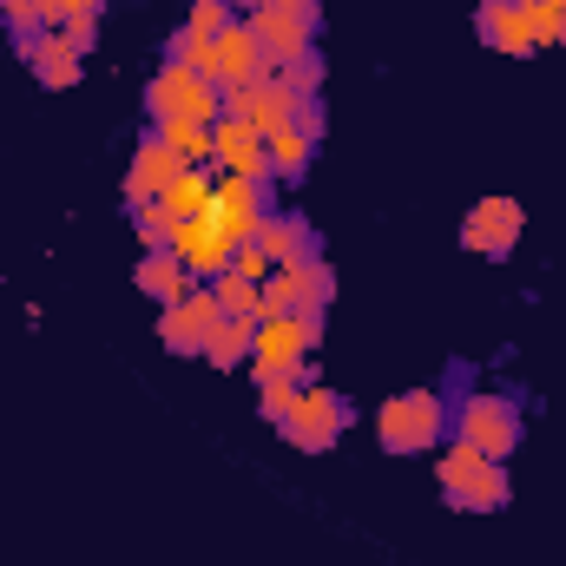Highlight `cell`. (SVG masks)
Instances as JSON below:
<instances>
[{"mask_svg":"<svg viewBox=\"0 0 566 566\" xmlns=\"http://www.w3.org/2000/svg\"><path fill=\"white\" fill-rule=\"evenodd\" d=\"M434 488H441V501H448L454 514H501V507L514 501L507 461H488V454H474L468 441H441V454H434Z\"/></svg>","mask_w":566,"mask_h":566,"instance_id":"6da1fadb","label":"cell"},{"mask_svg":"<svg viewBox=\"0 0 566 566\" xmlns=\"http://www.w3.org/2000/svg\"><path fill=\"white\" fill-rule=\"evenodd\" d=\"M448 434L468 441L474 454L488 461H507L521 448V396H501V389H468L454 409H448Z\"/></svg>","mask_w":566,"mask_h":566,"instance_id":"7a4b0ae2","label":"cell"},{"mask_svg":"<svg viewBox=\"0 0 566 566\" xmlns=\"http://www.w3.org/2000/svg\"><path fill=\"white\" fill-rule=\"evenodd\" d=\"M145 119H151V133H165V126H218L224 93L211 80L185 73L178 60H165V73H151V86H145Z\"/></svg>","mask_w":566,"mask_h":566,"instance_id":"3957f363","label":"cell"},{"mask_svg":"<svg viewBox=\"0 0 566 566\" xmlns=\"http://www.w3.org/2000/svg\"><path fill=\"white\" fill-rule=\"evenodd\" d=\"M382 454H434L448 434V396L441 389H402L376 409Z\"/></svg>","mask_w":566,"mask_h":566,"instance_id":"277c9868","label":"cell"},{"mask_svg":"<svg viewBox=\"0 0 566 566\" xmlns=\"http://www.w3.org/2000/svg\"><path fill=\"white\" fill-rule=\"evenodd\" d=\"M356 422V402L349 396H336V389H323V382H303L296 389V409L277 422V434L296 448V454H323V448H336L343 434Z\"/></svg>","mask_w":566,"mask_h":566,"instance_id":"5b68a950","label":"cell"},{"mask_svg":"<svg viewBox=\"0 0 566 566\" xmlns=\"http://www.w3.org/2000/svg\"><path fill=\"white\" fill-rule=\"evenodd\" d=\"M323 343V316L310 310H290V316H258V349H251V369L258 376H303V363L316 356Z\"/></svg>","mask_w":566,"mask_h":566,"instance_id":"8992f818","label":"cell"},{"mask_svg":"<svg viewBox=\"0 0 566 566\" xmlns=\"http://www.w3.org/2000/svg\"><path fill=\"white\" fill-rule=\"evenodd\" d=\"M329 296H336V271L323 258H303V264H283V271L264 277V316H290V310L323 316Z\"/></svg>","mask_w":566,"mask_h":566,"instance_id":"52a82bcc","label":"cell"},{"mask_svg":"<svg viewBox=\"0 0 566 566\" xmlns=\"http://www.w3.org/2000/svg\"><path fill=\"white\" fill-rule=\"evenodd\" d=\"M224 323V303H218V290L211 283H198L191 296H178L165 316H158V343L171 349V356H205V336Z\"/></svg>","mask_w":566,"mask_h":566,"instance_id":"ba28073f","label":"cell"},{"mask_svg":"<svg viewBox=\"0 0 566 566\" xmlns=\"http://www.w3.org/2000/svg\"><path fill=\"white\" fill-rule=\"evenodd\" d=\"M211 211H218V224H224L231 244H258V231L271 218V178H218Z\"/></svg>","mask_w":566,"mask_h":566,"instance_id":"9c48e42d","label":"cell"},{"mask_svg":"<svg viewBox=\"0 0 566 566\" xmlns=\"http://www.w3.org/2000/svg\"><path fill=\"white\" fill-rule=\"evenodd\" d=\"M521 231H527V211L514 205V198H481L468 218H461V244L474 251V258H514V244H521Z\"/></svg>","mask_w":566,"mask_h":566,"instance_id":"30bf717a","label":"cell"},{"mask_svg":"<svg viewBox=\"0 0 566 566\" xmlns=\"http://www.w3.org/2000/svg\"><path fill=\"white\" fill-rule=\"evenodd\" d=\"M296 106H303V99L283 86L277 73H271V80H258V86H238V93H224V119L251 126L258 139H271L277 126H290V119H296Z\"/></svg>","mask_w":566,"mask_h":566,"instance_id":"8fae6325","label":"cell"},{"mask_svg":"<svg viewBox=\"0 0 566 566\" xmlns=\"http://www.w3.org/2000/svg\"><path fill=\"white\" fill-rule=\"evenodd\" d=\"M13 53L27 60V73H33L46 93L80 86V46H73L60 27H46V33H13Z\"/></svg>","mask_w":566,"mask_h":566,"instance_id":"7c38bea8","label":"cell"},{"mask_svg":"<svg viewBox=\"0 0 566 566\" xmlns=\"http://www.w3.org/2000/svg\"><path fill=\"white\" fill-rule=\"evenodd\" d=\"M231 238H224V224H218V211H198V218H185L178 224V258H185V271L198 283H211V277H224L231 271Z\"/></svg>","mask_w":566,"mask_h":566,"instance_id":"4fadbf2b","label":"cell"},{"mask_svg":"<svg viewBox=\"0 0 566 566\" xmlns=\"http://www.w3.org/2000/svg\"><path fill=\"white\" fill-rule=\"evenodd\" d=\"M218 93H238V86H258V80H271V60H264V46H258V33H251V20H231L224 33H218Z\"/></svg>","mask_w":566,"mask_h":566,"instance_id":"5bb4252c","label":"cell"},{"mask_svg":"<svg viewBox=\"0 0 566 566\" xmlns=\"http://www.w3.org/2000/svg\"><path fill=\"white\" fill-rule=\"evenodd\" d=\"M185 171H191V165H185L171 145L158 139V133H145L139 151H133V171H126V205H151V198H165Z\"/></svg>","mask_w":566,"mask_h":566,"instance_id":"9a60e30c","label":"cell"},{"mask_svg":"<svg viewBox=\"0 0 566 566\" xmlns=\"http://www.w3.org/2000/svg\"><path fill=\"white\" fill-rule=\"evenodd\" d=\"M251 20V33H258V46H264V60L283 66V60H303V53H316V20H303V13H283V7H258V13H244Z\"/></svg>","mask_w":566,"mask_h":566,"instance_id":"2e32d148","label":"cell"},{"mask_svg":"<svg viewBox=\"0 0 566 566\" xmlns=\"http://www.w3.org/2000/svg\"><path fill=\"white\" fill-rule=\"evenodd\" d=\"M474 33L494 53H534V7H521V0H481Z\"/></svg>","mask_w":566,"mask_h":566,"instance_id":"e0dca14e","label":"cell"},{"mask_svg":"<svg viewBox=\"0 0 566 566\" xmlns=\"http://www.w3.org/2000/svg\"><path fill=\"white\" fill-rule=\"evenodd\" d=\"M211 158L224 165V178H271V158H264V139L238 119H218L211 126Z\"/></svg>","mask_w":566,"mask_h":566,"instance_id":"ac0fdd59","label":"cell"},{"mask_svg":"<svg viewBox=\"0 0 566 566\" xmlns=\"http://www.w3.org/2000/svg\"><path fill=\"white\" fill-rule=\"evenodd\" d=\"M133 283H139L158 310H171L178 296H191V290H198V277L185 271V258H178V251H145L139 271H133Z\"/></svg>","mask_w":566,"mask_h":566,"instance_id":"d6986e66","label":"cell"},{"mask_svg":"<svg viewBox=\"0 0 566 566\" xmlns=\"http://www.w3.org/2000/svg\"><path fill=\"white\" fill-rule=\"evenodd\" d=\"M258 251L271 258V264H303V258H316V231H310V218H296V211H271L264 218V231H258Z\"/></svg>","mask_w":566,"mask_h":566,"instance_id":"ffe728a7","label":"cell"},{"mask_svg":"<svg viewBox=\"0 0 566 566\" xmlns=\"http://www.w3.org/2000/svg\"><path fill=\"white\" fill-rule=\"evenodd\" d=\"M251 349H258V323H251V316H224V323L205 336V363H211V369H238V363H251Z\"/></svg>","mask_w":566,"mask_h":566,"instance_id":"44dd1931","label":"cell"},{"mask_svg":"<svg viewBox=\"0 0 566 566\" xmlns=\"http://www.w3.org/2000/svg\"><path fill=\"white\" fill-rule=\"evenodd\" d=\"M310 151H316V139L290 119V126H277L271 139H264V158H271V178H283V185H296L303 171H310Z\"/></svg>","mask_w":566,"mask_h":566,"instance_id":"7402d4cb","label":"cell"},{"mask_svg":"<svg viewBox=\"0 0 566 566\" xmlns=\"http://www.w3.org/2000/svg\"><path fill=\"white\" fill-rule=\"evenodd\" d=\"M211 191H218V178H205V165H191V171H185V178H178V185H171V191H165L158 205H165V211H171V218L185 224V218L211 211Z\"/></svg>","mask_w":566,"mask_h":566,"instance_id":"603a6c76","label":"cell"},{"mask_svg":"<svg viewBox=\"0 0 566 566\" xmlns=\"http://www.w3.org/2000/svg\"><path fill=\"white\" fill-rule=\"evenodd\" d=\"M133 211V231H139V244L145 251H178V218L151 198V205H126Z\"/></svg>","mask_w":566,"mask_h":566,"instance_id":"cb8c5ba5","label":"cell"},{"mask_svg":"<svg viewBox=\"0 0 566 566\" xmlns=\"http://www.w3.org/2000/svg\"><path fill=\"white\" fill-rule=\"evenodd\" d=\"M211 290H218V303H224V316H264V283L238 277V271H224V277H211Z\"/></svg>","mask_w":566,"mask_h":566,"instance_id":"d4e9b609","label":"cell"},{"mask_svg":"<svg viewBox=\"0 0 566 566\" xmlns=\"http://www.w3.org/2000/svg\"><path fill=\"white\" fill-rule=\"evenodd\" d=\"M231 20H238V7H231V0H191V13H185V27H178V33H185V40H218Z\"/></svg>","mask_w":566,"mask_h":566,"instance_id":"484cf974","label":"cell"},{"mask_svg":"<svg viewBox=\"0 0 566 566\" xmlns=\"http://www.w3.org/2000/svg\"><path fill=\"white\" fill-rule=\"evenodd\" d=\"M258 389H264V396H258V416L277 428L283 416L296 409V389H303V376H258Z\"/></svg>","mask_w":566,"mask_h":566,"instance_id":"4316f807","label":"cell"},{"mask_svg":"<svg viewBox=\"0 0 566 566\" xmlns=\"http://www.w3.org/2000/svg\"><path fill=\"white\" fill-rule=\"evenodd\" d=\"M271 73H277L296 99H316V93H323V60H316V53H303V60H283V66H271Z\"/></svg>","mask_w":566,"mask_h":566,"instance_id":"83f0119b","label":"cell"},{"mask_svg":"<svg viewBox=\"0 0 566 566\" xmlns=\"http://www.w3.org/2000/svg\"><path fill=\"white\" fill-rule=\"evenodd\" d=\"M158 139L171 145L185 165H205V158H211V126H165Z\"/></svg>","mask_w":566,"mask_h":566,"instance_id":"f1b7e54d","label":"cell"},{"mask_svg":"<svg viewBox=\"0 0 566 566\" xmlns=\"http://www.w3.org/2000/svg\"><path fill=\"white\" fill-rule=\"evenodd\" d=\"M566 40V7H534V46H560Z\"/></svg>","mask_w":566,"mask_h":566,"instance_id":"f546056e","label":"cell"},{"mask_svg":"<svg viewBox=\"0 0 566 566\" xmlns=\"http://www.w3.org/2000/svg\"><path fill=\"white\" fill-rule=\"evenodd\" d=\"M231 271H238V277H251V283H264L271 271H277V264H271L258 244H238V251H231Z\"/></svg>","mask_w":566,"mask_h":566,"instance_id":"4dcf8cb0","label":"cell"},{"mask_svg":"<svg viewBox=\"0 0 566 566\" xmlns=\"http://www.w3.org/2000/svg\"><path fill=\"white\" fill-rule=\"evenodd\" d=\"M106 0H53V27H80V20H99Z\"/></svg>","mask_w":566,"mask_h":566,"instance_id":"1f68e13d","label":"cell"},{"mask_svg":"<svg viewBox=\"0 0 566 566\" xmlns=\"http://www.w3.org/2000/svg\"><path fill=\"white\" fill-rule=\"evenodd\" d=\"M264 7H283V13H303V20H323V0H264Z\"/></svg>","mask_w":566,"mask_h":566,"instance_id":"d6a6232c","label":"cell"},{"mask_svg":"<svg viewBox=\"0 0 566 566\" xmlns=\"http://www.w3.org/2000/svg\"><path fill=\"white\" fill-rule=\"evenodd\" d=\"M231 7H238V13H258V7H264V0H231Z\"/></svg>","mask_w":566,"mask_h":566,"instance_id":"836d02e7","label":"cell"},{"mask_svg":"<svg viewBox=\"0 0 566 566\" xmlns=\"http://www.w3.org/2000/svg\"><path fill=\"white\" fill-rule=\"evenodd\" d=\"M521 7H547V0H521Z\"/></svg>","mask_w":566,"mask_h":566,"instance_id":"e575fe53","label":"cell"}]
</instances>
